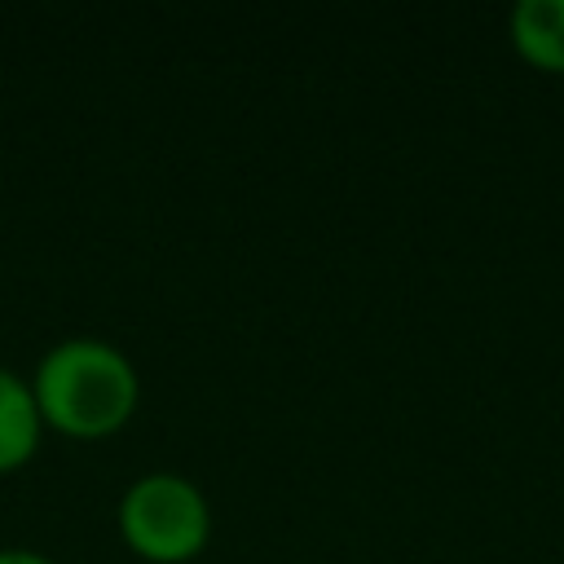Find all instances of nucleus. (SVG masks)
Listing matches in <instances>:
<instances>
[{
	"label": "nucleus",
	"instance_id": "5",
	"mask_svg": "<svg viewBox=\"0 0 564 564\" xmlns=\"http://www.w3.org/2000/svg\"><path fill=\"white\" fill-rule=\"evenodd\" d=\"M0 564H57V560L35 546H0Z\"/></svg>",
	"mask_w": 564,
	"mask_h": 564
},
{
	"label": "nucleus",
	"instance_id": "2",
	"mask_svg": "<svg viewBox=\"0 0 564 564\" xmlns=\"http://www.w3.org/2000/svg\"><path fill=\"white\" fill-rule=\"evenodd\" d=\"M123 546L145 564H189L212 542V502L181 471H141L115 507Z\"/></svg>",
	"mask_w": 564,
	"mask_h": 564
},
{
	"label": "nucleus",
	"instance_id": "1",
	"mask_svg": "<svg viewBox=\"0 0 564 564\" xmlns=\"http://www.w3.org/2000/svg\"><path fill=\"white\" fill-rule=\"evenodd\" d=\"M31 392L44 432L70 441H106L141 410V375L132 357L97 335H70L44 348L31 370Z\"/></svg>",
	"mask_w": 564,
	"mask_h": 564
},
{
	"label": "nucleus",
	"instance_id": "3",
	"mask_svg": "<svg viewBox=\"0 0 564 564\" xmlns=\"http://www.w3.org/2000/svg\"><path fill=\"white\" fill-rule=\"evenodd\" d=\"M44 441V419L31 392V379L0 366V476L22 471Z\"/></svg>",
	"mask_w": 564,
	"mask_h": 564
},
{
	"label": "nucleus",
	"instance_id": "4",
	"mask_svg": "<svg viewBox=\"0 0 564 564\" xmlns=\"http://www.w3.org/2000/svg\"><path fill=\"white\" fill-rule=\"evenodd\" d=\"M507 40L533 70L564 75V0H520L507 18Z\"/></svg>",
	"mask_w": 564,
	"mask_h": 564
}]
</instances>
